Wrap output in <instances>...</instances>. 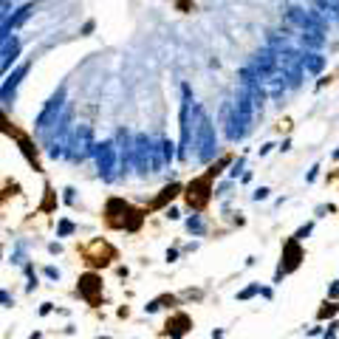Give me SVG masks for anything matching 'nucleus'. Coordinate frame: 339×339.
Wrapping results in <instances>:
<instances>
[{
    "label": "nucleus",
    "instance_id": "obj_9",
    "mask_svg": "<svg viewBox=\"0 0 339 339\" xmlns=\"http://www.w3.org/2000/svg\"><path fill=\"white\" fill-rule=\"evenodd\" d=\"M209 195H212V178L209 175H201V178H195L186 186V203L192 209H201L209 201Z\"/></svg>",
    "mask_w": 339,
    "mask_h": 339
},
{
    "label": "nucleus",
    "instance_id": "obj_1",
    "mask_svg": "<svg viewBox=\"0 0 339 339\" xmlns=\"http://www.w3.org/2000/svg\"><path fill=\"white\" fill-rule=\"evenodd\" d=\"M252 68L260 77V82H263L266 93H269L271 99H280L282 90L288 88V82H286V73H282V68H280V60H277V51L263 45V48L252 56Z\"/></svg>",
    "mask_w": 339,
    "mask_h": 339
},
{
    "label": "nucleus",
    "instance_id": "obj_24",
    "mask_svg": "<svg viewBox=\"0 0 339 339\" xmlns=\"http://www.w3.org/2000/svg\"><path fill=\"white\" fill-rule=\"evenodd\" d=\"M173 141H170V139H161V153H164V164H170V161H173V156H175V150H173Z\"/></svg>",
    "mask_w": 339,
    "mask_h": 339
},
{
    "label": "nucleus",
    "instance_id": "obj_35",
    "mask_svg": "<svg viewBox=\"0 0 339 339\" xmlns=\"http://www.w3.org/2000/svg\"><path fill=\"white\" fill-rule=\"evenodd\" d=\"M90 31H93V20H88V23L82 26V34H90Z\"/></svg>",
    "mask_w": 339,
    "mask_h": 339
},
{
    "label": "nucleus",
    "instance_id": "obj_17",
    "mask_svg": "<svg viewBox=\"0 0 339 339\" xmlns=\"http://www.w3.org/2000/svg\"><path fill=\"white\" fill-rule=\"evenodd\" d=\"M297 37L303 43V48H311V51L325 48V34L322 31H297Z\"/></svg>",
    "mask_w": 339,
    "mask_h": 339
},
{
    "label": "nucleus",
    "instance_id": "obj_12",
    "mask_svg": "<svg viewBox=\"0 0 339 339\" xmlns=\"http://www.w3.org/2000/svg\"><path fill=\"white\" fill-rule=\"evenodd\" d=\"M282 260H286V263L280 266V271H277V277L280 274H286V271H294L299 266V260H303V252H299V240H288L286 246H282Z\"/></svg>",
    "mask_w": 339,
    "mask_h": 339
},
{
    "label": "nucleus",
    "instance_id": "obj_31",
    "mask_svg": "<svg viewBox=\"0 0 339 339\" xmlns=\"http://www.w3.org/2000/svg\"><path fill=\"white\" fill-rule=\"evenodd\" d=\"M73 192H77L73 186H65V203H73V198H77Z\"/></svg>",
    "mask_w": 339,
    "mask_h": 339
},
{
    "label": "nucleus",
    "instance_id": "obj_33",
    "mask_svg": "<svg viewBox=\"0 0 339 339\" xmlns=\"http://www.w3.org/2000/svg\"><path fill=\"white\" fill-rule=\"evenodd\" d=\"M331 314H336V305H325V308L319 311V316H331Z\"/></svg>",
    "mask_w": 339,
    "mask_h": 339
},
{
    "label": "nucleus",
    "instance_id": "obj_8",
    "mask_svg": "<svg viewBox=\"0 0 339 339\" xmlns=\"http://www.w3.org/2000/svg\"><path fill=\"white\" fill-rule=\"evenodd\" d=\"M93 127L90 124H77L73 127V136H71V150H68V156L73 158V161H85L88 156H93Z\"/></svg>",
    "mask_w": 339,
    "mask_h": 339
},
{
    "label": "nucleus",
    "instance_id": "obj_27",
    "mask_svg": "<svg viewBox=\"0 0 339 339\" xmlns=\"http://www.w3.org/2000/svg\"><path fill=\"white\" fill-rule=\"evenodd\" d=\"M269 192H271L269 186H260V190H254L252 198H254V201H266V198H269Z\"/></svg>",
    "mask_w": 339,
    "mask_h": 339
},
{
    "label": "nucleus",
    "instance_id": "obj_22",
    "mask_svg": "<svg viewBox=\"0 0 339 339\" xmlns=\"http://www.w3.org/2000/svg\"><path fill=\"white\" fill-rule=\"evenodd\" d=\"M186 322H190V319H186V316H175V319H173V322H170V328H173V331H170V333H173V336H175V339H178V336H181V333H184V331H186V328H184V325H186Z\"/></svg>",
    "mask_w": 339,
    "mask_h": 339
},
{
    "label": "nucleus",
    "instance_id": "obj_38",
    "mask_svg": "<svg viewBox=\"0 0 339 339\" xmlns=\"http://www.w3.org/2000/svg\"><path fill=\"white\" fill-rule=\"evenodd\" d=\"M333 158H339V147H336V150H333Z\"/></svg>",
    "mask_w": 339,
    "mask_h": 339
},
{
    "label": "nucleus",
    "instance_id": "obj_19",
    "mask_svg": "<svg viewBox=\"0 0 339 339\" xmlns=\"http://www.w3.org/2000/svg\"><path fill=\"white\" fill-rule=\"evenodd\" d=\"M314 6H316V14H322L328 23L339 26V6H331V3H314Z\"/></svg>",
    "mask_w": 339,
    "mask_h": 339
},
{
    "label": "nucleus",
    "instance_id": "obj_18",
    "mask_svg": "<svg viewBox=\"0 0 339 339\" xmlns=\"http://www.w3.org/2000/svg\"><path fill=\"white\" fill-rule=\"evenodd\" d=\"M178 192H181V184H170V186H164V190H161V195H158L156 201L150 203V206H153V209L164 206V203H167V201H173V198L178 195Z\"/></svg>",
    "mask_w": 339,
    "mask_h": 339
},
{
    "label": "nucleus",
    "instance_id": "obj_13",
    "mask_svg": "<svg viewBox=\"0 0 339 339\" xmlns=\"http://www.w3.org/2000/svg\"><path fill=\"white\" fill-rule=\"evenodd\" d=\"M28 68H31V65H28V62H23V65L17 68L14 73H9V77H6V82H3V105H6V107L11 105V99H14V90H17V85H20V79L28 73Z\"/></svg>",
    "mask_w": 339,
    "mask_h": 339
},
{
    "label": "nucleus",
    "instance_id": "obj_7",
    "mask_svg": "<svg viewBox=\"0 0 339 339\" xmlns=\"http://www.w3.org/2000/svg\"><path fill=\"white\" fill-rule=\"evenodd\" d=\"M62 107H65V85H60V88H56V93L45 102V107L37 113V119H34V127H37V130L56 127V122H60L62 113H65Z\"/></svg>",
    "mask_w": 339,
    "mask_h": 339
},
{
    "label": "nucleus",
    "instance_id": "obj_30",
    "mask_svg": "<svg viewBox=\"0 0 339 339\" xmlns=\"http://www.w3.org/2000/svg\"><path fill=\"white\" fill-rule=\"evenodd\" d=\"M316 175H319V164H314V167L308 170V175H305V181H308V184H311V181H314Z\"/></svg>",
    "mask_w": 339,
    "mask_h": 339
},
{
    "label": "nucleus",
    "instance_id": "obj_6",
    "mask_svg": "<svg viewBox=\"0 0 339 339\" xmlns=\"http://www.w3.org/2000/svg\"><path fill=\"white\" fill-rule=\"evenodd\" d=\"M93 158H96V170H99L102 181H113L119 170V150L116 141H96L93 147Z\"/></svg>",
    "mask_w": 339,
    "mask_h": 339
},
{
    "label": "nucleus",
    "instance_id": "obj_28",
    "mask_svg": "<svg viewBox=\"0 0 339 339\" xmlns=\"http://www.w3.org/2000/svg\"><path fill=\"white\" fill-rule=\"evenodd\" d=\"M257 291H260V286H249V288H243V291L237 294V297H240V299H249L252 294H257Z\"/></svg>",
    "mask_w": 339,
    "mask_h": 339
},
{
    "label": "nucleus",
    "instance_id": "obj_25",
    "mask_svg": "<svg viewBox=\"0 0 339 339\" xmlns=\"http://www.w3.org/2000/svg\"><path fill=\"white\" fill-rule=\"evenodd\" d=\"M73 229H77V226H73L71 220H60V226H56V237H65V235H71Z\"/></svg>",
    "mask_w": 339,
    "mask_h": 339
},
{
    "label": "nucleus",
    "instance_id": "obj_36",
    "mask_svg": "<svg viewBox=\"0 0 339 339\" xmlns=\"http://www.w3.org/2000/svg\"><path fill=\"white\" fill-rule=\"evenodd\" d=\"M0 297H3V305H6V308H11V297H9V291H3Z\"/></svg>",
    "mask_w": 339,
    "mask_h": 339
},
{
    "label": "nucleus",
    "instance_id": "obj_34",
    "mask_svg": "<svg viewBox=\"0 0 339 339\" xmlns=\"http://www.w3.org/2000/svg\"><path fill=\"white\" fill-rule=\"evenodd\" d=\"M167 218H170V220H175V218H181V215H178V209H175V206H173V209H167Z\"/></svg>",
    "mask_w": 339,
    "mask_h": 339
},
{
    "label": "nucleus",
    "instance_id": "obj_20",
    "mask_svg": "<svg viewBox=\"0 0 339 339\" xmlns=\"http://www.w3.org/2000/svg\"><path fill=\"white\" fill-rule=\"evenodd\" d=\"M127 209H130V206L122 201V198H110V201H107V215H110V218H116V215H124Z\"/></svg>",
    "mask_w": 339,
    "mask_h": 339
},
{
    "label": "nucleus",
    "instance_id": "obj_21",
    "mask_svg": "<svg viewBox=\"0 0 339 339\" xmlns=\"http://www.w3.org/2000/svg\"><path fill=\"white\" fill-rule=\"evenodd\" d=\"M186 229H190V235H203V220H201V215H190V218H186Z\"/></svg>",
    "mask_w": 339,
    "mask_h": 339
},
{
    "label": "nucleus",
    "instance_id": "obj_4",
    "mask_svg": "<svg viewBox=\"0 0 339 339\" xmlns=\"http://www.w3.org/2000/svg\"><path fill=\"white\" fill-rule=\"evenodd\" d=\"M192 133H195V99H192V88L181 85V141H178V158L190 156L192 147Z\"/></svg>",
    "mask_w": 339,
    "mask_h": 339
},
{
    "label": "nucleus",
    "instance_id": "obj_37",
    "mask_svg": "<svg viewBox=\"0 0 339 339\" xmlns=\"http://www.w3.org/2000/svg\"><path fill=\"white\" fill-rule=\"evenodd\" d=\"M331 297H339V282H333V286H331Z\"/></svg>",
    "mask_w": 339,
    "mask_h": 339
},
{
    "label": "nucleus",
    "instance_id": "obj_16",
    "mask_svg": "<svg viewBox=\"0 0 339 339\" xmlns=\"http://www.w3.org/2000/svg\"><path fill=\"white\" fill-rule=\"evenodd\" d=\"M20 48H23V45H20V40H17L14 34H11L9 40H3V60H0V62H3V71L17 60V56H20Z\"/></svg>",
    "mask_w": 339,
    "mask_h": 339
},
{
    "label": "nucleus",
    "instance_id": "obj_14",
    "mask_svg": "<svg viewBox=\"0 0 339 339\" xmlns=\"http://www.w3.org/2000/svg\"><path fill=\"white\" fill-rule=\"evenodd\" d=\"M299 62L308 73H322V68H325V56L311 48H299Z\"/></svg>",
    "mask_w": 339,
    "mask_h": 339
},
{
    "label": "nucleus",
    "instance_id": "obj_29",
    "mask_svg": "<svg viewBox=\"0 0 339 339\" xmlns=\"http://www.w3.org/2000/svg\"><path fill=\"white\" fill-rule=\"evenodd\" d=\"M240 170H243V158H237V161L232 164V173L229 175H232V178H237V175H240Z\"/></svg>",
    "mask_w": 339,
    "mask_h": 339
},
{
    "label": "nucleus",
    "instance_id": "obj_5",
    "mask_svg": "<svg viewBox=\"0 0 339 339\" xmlns=\"http://www.w3.org/2000/svg\"><path fill=\"white\" fill-rule=\"evenodd\" d=\"M286 23L294 26L297 31H322L325 34L328 28V20L316 11H308L303 6H286Z\"/></svg>",
    "mask_w": 339,
    "mask_h": 339
},
{
    "label": "nucleus",
    "instance_id": "obj_10",
    "mask_svg": "<svg viewBox=\"0 0 339 339\" xmlns=\"http://www.w3.org/2000/svg\"><path fill=\"white\" fill-rule=\"evenodd\" d=\"M116 150H119V175H127L130 164H133V139H130L127 127H119L116 133Z\"/></svg>",
    "mask_w": 339,
    "mask_h": 339
},
{
    "label": "nucleus",
    "instance_id": "obj_11",
    "mask_svg": "<svg viewBox=\"0 0 339 339\" xmlns=\"http://www.w3.org/2000/svg\"><path fill=\"white\" fill-rule=\"evenodd\" d=\"M34 11H37V3H23L17 11H11V17H6V20H3V40H9L14 28H20L28 17H34Z\"/></svg>",
    "mask_w": 339,
    "mask_h": 339
},
{
    "label": "nucleus",
    "instance_id": "obj_2",
    "mask_svg": "<svg viewBox=\"0 0 339 339\" xmlns=\"http://www.w3.org/2000/svg\"><path fill=\"white\" fill-rule=\"evenodd\" d=\"M133 167L141 175L158 173L164 167V153H161V139H150L147 133L133 136Z\"/></svg>",
    "mask_w": 339,
    "mask_h": 339
},
{
    "label": "nucleus",
    "instance_id": "obj_32",
    "mask_svg": "<svg viewBox=\"0 0 339 339\" xmlns=\"http://www.w3.org/2000/svg\"><path fill=\"white\" fill-rule=\"evenodd\" d=\"M45 274H48L51 280H60V269H54V266H48V269H45Z\"/></svg>",
    "mask_w": 339,
    "mask_h": 339
},
{
    "label": "nucleus",
    "instance_id": "obj_26",
    "mask_svg": "<svg viewBox=\"0 0 339 339\" xmlns=\"http://www.w3.org/2000/svg\"><path fill=\"white\" fill-rule=\"evenodd\" d=\"M311 229H314V223H305V226H299V229H297V235H294V240H305V237L311 235Z\"/></svg>",
    "mask_w": 339,
    "mask_h": 339
},
{
    "label": "nucleus",
    "instance_id": "obj_15",
    "mask_svg": "<svg viewBox=\"0 0 339 339\" xmlns=\"http://www.w3.org/2000/svg\"><path fill=\"white\" fill-rule=\"evenodd\" d=\"M102 291V280L96 274H82L79 277V294L85 299H96V294Z\"/></svg>",
    "mask_w": 339,
    "mask_h": 339
},
{
    "label": "nucleus",
    "instance_id": "obj_23",
    "mask_svg": "<svg viewBox=\"0 0 339 339\" xmlns=\"http://www.w3.org/2000/svg\"><path fill=\"white\" fill-rule=\"evenodd\" d=\"M226 164H232V158H229V156H223V158H218V164H212V167H209V170H206V175H209V178H215V175H220V170H223V167H226Z\"/></svg>",
    "mask_w": 339,
    "mask_h": 339
},
{
    "label": "nucleus",
    "instance_id": "obj_3",
    "mask_svg": "<svg viewBox=\"0 0 339 339\" xmlns=\"http://www.w3.org/2000/svg\"><path fill=\"white\" fill-rule=\"evenodd\" d=\"M192 147H195V158L198 161H212L218 153V133H215L212 119L206 116L201 105H195V133H192Z\"/></svg>",
    "mask_w": 339,
    "mask_h": 339
}]
</instances>
